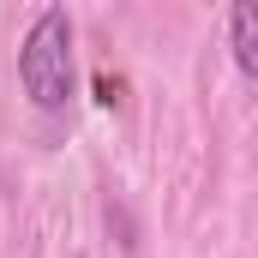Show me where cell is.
<instances>
[{"label": "cell", "instance_id": "obj_1", "mask_svg": "<svg viewBox=\"0 0 258 258\" xmlns=\"http://www.w3.org/2000/svg\"><path fill=\"white\" fill-rule=\"evenodd\" d=\"M18 84L42 114H66L72 102V18L66 6H42L18 42Z\"/></svg>", "mask_w": 258, "mask_h": 258}, {"label": "cell", "instance_id": "obj_2", "mask_svg": "<svg viewBox=\"0 0 258 258\" xmlns=\"http://www.w3.org/2000/svg\"><path fill=\"white\" fill-rule=\"evenodd\" d=\"M228 48L240 78H258V6H234L228 12Z\"/></svg>", "mask_w": 258, "mask_h": 258}, {"label": "cell", "instance_id": "obj_3", "mask_svg": "<svg viewBox=\"0 0 258 258\" xmlns=\"http://www.w3.org/2000/svg\"><path fill=\"white\" fill-rule=\"evenodd\" d=\"M120 90H126V84H120L114 72H96V102H102V108H120Z\"/></svg>", "mask_w": 258, "mask_h": 258}]
</instances>
